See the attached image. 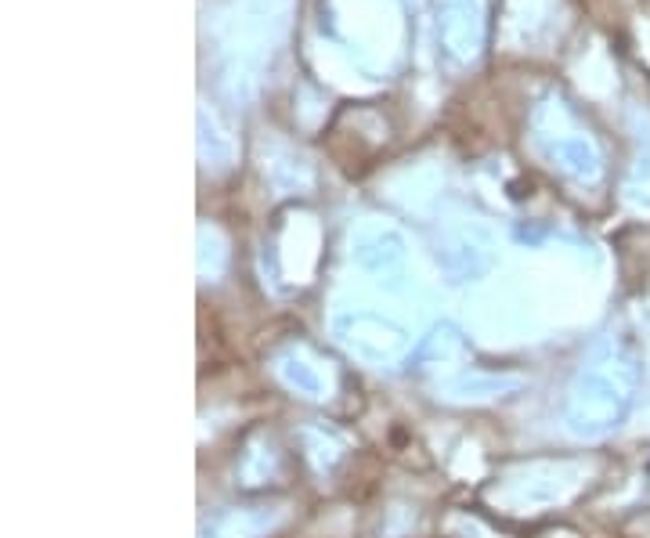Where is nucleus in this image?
<instances>
[{
	"instance_id": "1",
	"label": "nucleus",
	"mask_w": 650,
	"mask_h": 538,
	"mask_svg": "<svg viewBox=\"0 0 650 538\" xmlns=\"http://www.w3.org/2000/svg\"><path fill=\"white\" fill-rule=\"evenodd\" d=\"M636 366L618 347L600 350L593 366H586L567 394V427L578 438H604L622 427L633 405Z\"/></svg>"
},
{
	"instance_id": "2",
	"label": "nucleus",
	"mask_w": 650,
	"mask_h": 538,
	"mask_svg": "<svg viewBox=\"0 0 650 538\" xmlns=\"http://www.w3.org/2000/svg\"><path fill=\"white\" fill-rule=\"evenodd\" d=\"M437 37L448 62L463 65L477 58L484 40V8L481 0H437Z\"/></svg>"
},
{
	"instance_id": "3",
	"label": "nucleus",
	"mask_w": 650,
	"mask_h": 538,
	"mask_svg": "<svg viewBox=\"0 0 650 538\" xmlns=\"http://www.w3.org/2000/svg\"><path fill=\"white\" fill-rule=\"evenodd\" d=\"M542 145H546V156L557 163L564 174H571V178H578V181H596L600 174H604L600 152L586 134H560V138H549V142H542Z\"/></svg>"
},
{
	"instance_id": "4",
	"label": "nucleus",
	"mask_w": 650,
	"mask_h": 538,
	"mask_svg": "<svg viewBox=\"0 0 650 538\" xmlns=\"http://www.w3.org/2000/svg\"><path fill=\"white\" fill-rule=\"evenodd\" d=\"M271 524H275V513L264 510H228L210 524V538H260Z\"/></svg>"
},
{
	"instance_id": "5",
	"label": "nucleus",
	"mask_w": 650,
	"mask_h": 538,
	"mask_svg": "<svg viewBox=\"0 0 650 538\" xmlns=\"http://www.w3.org/2000/svg\"><path fill=\"white\" fill-rule=\"evenodd\" d=\"M362 267H369V272H387V267L401 264V256H405V246L394 236V231H376V236H362L358 239V250H354Z\"/></svg>"
},
{
	"instance_id": "6",
	"label": "nucleus",
	"mask_w": 650,
	"mask_h": 538,
	"mask_svg": "<svg viewBox=\"0 0 650 538\" xmlns=\"http://www.w3.org/2000/svg\"><path fill=\"white\" fill-rule=\"evenodd\" d=\"M279 372H282V380H286L297 394H304V397H322V372H318L315 366H307L304 358L286 355V358H282Z\"/></svg>"
}]
</instances>
